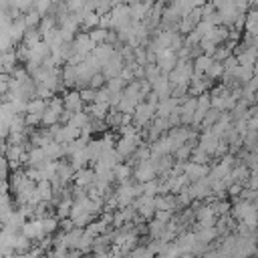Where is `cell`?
Listing matches in <instances>:
<instances>
[{"instance_id":"obj_23","label":"cell","mask_w":258,"mask_h":258,"mask_svg":"<svg viewBox=\"0 0 258 258\" xmlns=\"http://www.w3.org/2000/svg\"><path fill=\"white\" fill-rule=\"evenodd\" d=\"M89 34V38H91V42L97 46V44H103V42H107V30H103V28H93V30H89L87 32Z\"/></svg>"},{"instance_id":"obj_18","label":"cell","mask_w":258,"mask_h":258,"mask_svg":"<svg viewBox=\"0 0 258 258\" xmlns=\"http://www.w3.org/2000/svg\"><path fill=\"white\" fill-rule=\"evenodd\" d=\"M131 173H133V171H131V165H129V163H117V165L113 167V175H115V179H119L121 183H127Z\"/></svg>"},{"instance_id":"obj_5","label":"cell","mask_w":258,"mask_h":258,"mask_svg":"<svg viewBox=\"0 0 258 258\" xmlns=\"http://www.w3.org/2000/svg\"><path fill=\"white\" fill-rule=\"evenodd\" d=\"M153 117H155V107L147 105L145 101L139 103V105L135 107V111H133V123H135V127H145V125H149V123L153 121Z\"/></svg>"},{"instance_id":"obj_31","label":"cell","mask_w":258,"mask_h":258,"mask_svg":"<svg viewBox=\"0 0 258 258\" xmlns=\"http://www.w3.org/2000/svg\"><path fill=\"white\" fill-rule=\"evenodd\" d=\"M79 95H81V99H83V103H95V89H81L79 91Z\"/></svg>"},{"instance_id":"obj_10","label":"cell","mask_w":258,"mask_h":258,"mask_svg":"<svg viewBox=\"0 0 258 258\" xmlns=\"http://www.w3.org/2000/svg\"><path fill=\"white\" fill-rule=\"evenodd\" d=\"M62 105H64V111H69V113H81L85 103H83L79 91H69L62 97Z\"/></svg>"},{"instance_id":"obj_19","label":"cell","mask_w":258,"mask_h":258,"mask_svg":"<svg viewBox=\"0 0 258 258\" xmlns=\"http://www.w3.org/2000/svg\"><path fill=\"white\" fill-rule=\"evenodd\" d=\"M220 234H218V230H216V226H212V228H198V232H196V238H198V242H202V244H208V242H212L214 238H218Z\"/></svg>"},{"instance_id":"obj_21","label":"cell","mask_w":258,"mask_h":258,"mask_svg":"<svg viewBox=\"0 0 258 258\" xmlns=\"http://www.w3.org/2000/svg\"><path fill=\"white\" fill-rule=\"evenodd\" d=\"M212 210H214V214L220 218V216H228V212H230V202H226V200H212Z\"/></svg>"},{"instance_id":"obj_22","label":"cell","mask_w":258,"mask_h":258,"mask_svg":"<svg viewBox=\"0 0 258 258\" xmlns=\"http://www.w3.org/2000/svg\"><path fill=\"white\" fill-rule=\"evenodd\" d=\"M40 14L32 8V10H28L24 16H22V20H24V24H26V28H38V24H40Z\"/></svg>"},{"instance_id":"obj_4","label":"cell","mask_w":258,"mask_h":258,"mask_svg":"<svg viewBox=\"0 0 258 258\" xmlns=\"http://www.w3.org/2000/svg\"><path fill=\"white\" fill-rule=\"evenodd\" d=\"M123 56H121V52L119 50H115L113 52V56L109 58V60H105L103 62V67H101V73H103V77L109 81V79H113V77H119L121 75V71H123Z\"/></svg>"},{"instance_id":"obj_36","label":"cell","mask_w":258,"mask_h":258,"mask_svg":"<svg viewBox=\"0 0 258 258\" xmlns=\"http://www.w3.org/2000/svg\"><path fill=\"white\" fill-rule=\"evenodd\" d=\"M52 2H62V0H52Z\"/></svg>"},{"instance_id":"obj_27","label":"cell","mask_w":258,"mask_h":258,"mask_svg":"<svg viewBox=\"0 0 258 258\" xmlns=\"http://www.w3.org/2000/svg\"><path fill=\"white\" fill-rule=\"evenodd\" d=\"M189 161H194V163H202V165H206V161H210V155L204 151V149H200V147H196L194 151H191V157H189Z\"/></svg>"},{"instance_id":"obj_29","label":"cell","mask_w":258,"mask_h":258,"mask_svg":"<svg viewBox=\"0 0 258 258\" xmlns=\"http://www.w3.org/2000/svg\"><path fill=\"white\" fill-rule=\"evenodd\" d=\"M105 81H107V79H105L103 73L99 71V73H95V75L91 77V81H89V89H95V91H97V89L105 87Z\"/></svg>"},{"instance_id":"obj_14","label":"cell","mask_w":258,"mask_h":258,"mask_svg":"<svg viewBox=\"0 0 258 258\" xmlns=\"http://www.w3.org/2000/svg\"><path fill=\"white\" fill-rule=\"evenodd\" d=\"M77 14H79L81 24H83L87 30H93V28H97V26H99V14H97V12L81 10V12H77Z\"/></svg>"},{"instance_id":"obj_15","label":"cell","mask_w":258,"mask_h":258,"mask_svg":"<svg viewBox=\"0 0 258 258\" xmlns=\"http://www.w3.org/2000/svg\"><path fill=\"white\" fill-rule=\"evenodd\" d=\"M212 62H214V58H212V56H208V54H200V56H196V58H194V62H191L194 73H198V75H206V73H208V69L212 67Z\"/></svg>"},{"instance_id":"obj_8","label":"cell","mask_w":258,"mask_h":258,"mask_svg":"<svg viewBox=\"0 0 258 258\" xmlns=\"http://www.w3.org/2000/svg\"><path fill=\"white\" fill-rule=\"evenodd\" d=\"M135 212L141 216V218H151L155 214V198L151 196H141L135 204H133Z\"/></svg>"},{"instance_id":"obj_33","label":"cell","mask_w":258,"mask_h":258,"mask_svg":"<svg viewBox=\"0 0 258 258\" xmlns=\"http://www.w3.org/2000/svg\"><path fill=\"white\" fill-rule=\"evenodd\" d=\"M232 198H238L240 196V191H242V185L240 183H232V185H228V189H226Z\"/></svg>"},{"instance_id":"obj_6","label":"cell","mask_w":258,"mask_h":258,"mask_svg":"<svg viewBox=\"0 0 258 258\" xmlns=\"http://www.w3.org/2000/svg\"><path fill=\"white\" fill-rule=\"evenodd\" d=\"M210 173V167L208 165H202V163H194V161H187L183 163V175L189 179V181H198L202 177H206Z\"/></svg>"},{"instance_id":"obj_32","label":"cell","mask_w":258,"mask_h":258,"mask_svg":"<svg viewBox=\"0 0 258 258\" xmlns=\"http://www.w3.org/2000/svg\"><path fill=\"white\" fill-rule=\"evenodd\" d=\"M8 173H10V165L4 157H0V179H8Z\"/></svg>"},{"instance_id":"obj_1","label":"cell","mask_w":258,"mask_h":258,"mask_svg":"<svg viewBox=\"0 0 258 258\" xmlns=\"http://www.w3.org/2000/svg\"><path fill=\"white\" fill-rule=\"evenodd\" d=\"M64 111V105H62V97H54L46 103V109H44V115H42V125L44 127H52V125H58L60 123V115Z\"/></svg>"},{"instance_id":"obj_26","label":"cell","mask_w":258,"mask_h":258,"mask_svg":"<svg viewBox=\"0 0 258 258\" xmlns=\"http://www.w3.org/2000/svg\"><path fill=\"white\" fill-rule=\"evenodd\" d=\"M224 75V64L222 62H212V67L208 69V73H206V77L210 79V81H214V79H218V77H222Z\"/></svg>"},{"instance_id":"obj_35","label":"cell","mask_w":258,"mask_h":258,"mask_svg":"<svg viewBox=\"0 0 258 258\" xmlns=\"http://www.w3.org/2000/svg\"><path fill=\"white\" fill-rule=\"evenodd\" d=\"M254 12H256V16H258V6H256V8H254Z\"/></svg>"},{"instance_id":"obj_24","label":"cell","mask_w":258,"mask_h":258,"mask_svg":"<svg viewBox=\"0 0 258 258\" xmlns=\"http://www.w3.org/2000/svg\"><path fill=\"white\" fill-rule=\"evenodd\" d=\"M191 151H194V141H187L185 145H181V147H177L173 153H175V157H177V161H185L187 157H191Z\"/></svg>"},{"instance_id":"obj_16","label":"cell","mask_w":258,"mask_h":258,"mask_svg":"<svg viewBox=\"0 0 258 258\" xmlns=\"http://www.w3.org/2000/svg\"><path fill=\"white\" fill-rule=\"evenodd\" d=\"M256 75V69L254 67H244V64H238V69L234 71V79L240 83V85H246L252 77Z\"/></svg>"},{"instance_id":"obj_13","label":"cell","mask_w":258,"mask_h":258,"mask_svg":"<svg viewBox=\"0 0 258 258\" xmlns=\"http://www.w3.org/2000/svg\"><path fill=\"white\" fill-rule=\"evenodd\" d=\"M113 52H115V48H113V44H109V42H103V44H97L95 48H93V56L101 62V67H103V62L105 60H109L111 56H113Z\"/></svg>"},{"instance_id":"obj_7","label":"cell","mask_w":258,"mask_h":258,"mask_svg":"<svg viewBox=\"0 0 258 258\" xmlns=\"http://www.w3.org/2000/svg\"><path fill=\"white\" fill-rule=\"evenodd\" d=\"M135 177L141 181V183H145V181H149V179H155V167H153V161L151 159H145V161H137V167H135Z\"/></svg>"},{"instance_id":"obj_9","label":"cell","mask_w":258,"mask_h":258,"mask_svg":"<svg viewBox=\"0 0 258 258\" xmlns=\"http://www.w3.org/2000/svg\"><path fill=\"white\" fill-rule=\"evenodd\" d=\"M149 85H151V91L159 97V101L171 97V83H169L167 75H159V77H157L153 83H149Z\"/></svg>"},{"instance_id":"obj_34","label":"cell","mask_w":258,"mask_h":258,"mask_svg":"<svg viewBox=\"0 0 258 258\" xmlns=\"http://www.w3.org/2000/svg\"><path fill=\"white\" fill-rule=\"evenodd\" d=\"M208 2H210V4H212V6L216 8V10H218V8L222 6V0H208Z\"/></svg>"},{"instance_id":"obj_12","label":"cell","mask_w":258,"mask_h":258,"mask_svg":"<svg viewBox=\"0 0 258 258\" xmlns=\"http://www.w3.org/2000/svg\"><path fill=\"white\" fill-rule=\"evenodd\" d=\"M177 210V200L175 194H161L155 198V212H171Z\"/></svg>"},{"instance_id":"obj_11","label":"cell","mask_w":258,"mask_h":258,"mask_svg":"<svg viewBox=\"0 0 258 258\" xmlns=\"http://www.w3.org/2000/svg\"><path fill=\"white\" fill-rule=\"evenodd\" d=\"M95 179H97L95 169L83 167V169L75 171V183H77V187H81V189H89V187L95 183Z\"/></svg>"},{"instance_id":"obj_20","label":"cell","mask_w":258,"mask_h":258,"mask_svg":"<svg viewBox=\"0 0 258 258\" xmlns=\"http://www.w3.org/2000/svg\"><path fill=\"white\" fill-rule=\"evenodd\" d=\"M89 121H91V117H89L85 111H81V113H73L67 125H73V127H77V129H83V127H85Z\"/></svg>"},{"instance_id":"obj_2","label":"cell","mask_w":258,"mask_h":258,"mask_svg":"<svg viewBox=\"0 0 258 258\" xmlns=\"http://www.w3.org/2000/svg\"><path fill=\"white\" fill-rule=\"evenodd\" d=\"M139 145H141V135H139V133H133V135H121V139H119L117 145H115V151L119 153L121 159H129V157L137 151Z\"/></svg>"},{"instance_id":"obj_17","label":"cell","mask_w":258,"mask_h":258,"mask_svg":"<svg viewBox=\"0 0 258 258\" xmlns=\"http://www.w3.org/2000/svg\"><path fill=\"white\" fill-rule=\"evenodd\" d=\"M123 115H125V113H121L119 109L109 111V115L105 117V125L111 127V129H119V127H123Z\"/></svg>"},{"instance_id":"obj_28","label":"cell","mask_w":258,"mask_h":258,"mask_svg":"<svg viewBox=\"0 0 258 258\" xmlns=\"http://www.w3.org/2000/svg\"><path fill=\"white\" fill-rule=\"evenodd\" d=\"M151 256H153V252H151L149 246H137L129 254V258H151Z\"/></svg>"},{"instance_id":"obj_3","label":"cell","mask_w":258,"mask_h":258,"mask_svg":"<svg viewBox=\"0 0 258 258\" xmlns=\"http://www.w3.org/2000/svg\"><path fill=\"white\" fill-rule=\"evenodd\" d=\"M155 64H157V69L161 71V75H169V73L175 69V64H177V54H175L173 50H169V48L159 50V52L155 54Z\"/></svg>"},{"instance_id":"obj_25","label":"cell","mask_w":258,"mask_h":258,"mask_svg":"<svg viewBox=\"0 0 258 258\" xmlns=\"http://www.w3.org/2000/svg\"><path fill=\"white\" fill-rule=\"evenodd\" d=\"M230 54H232V48H230L228 44H218V48H216V52L212 54V58H214L216 62H224Z\"/></svg>"},{"instance_id":"obj_30","label":"cell","mask_w":258,"mask_h":258,"mask_svg":"<svg viewBox=\"0 0 258 258\" xmlns=\"http://www.w3.org/2000/svg\"><path fill=\"white\" fill-rule=\"evenodd\" d=\"M240 200H244V202H256L258 200V191L256 189H252V187H242V191H240Z\"/></svg>"}]
</instances>
